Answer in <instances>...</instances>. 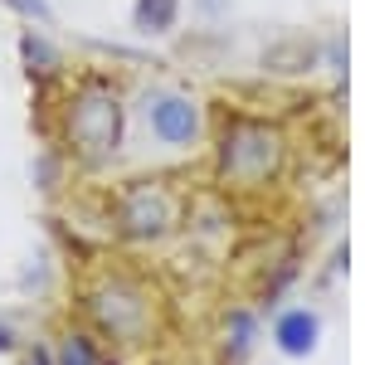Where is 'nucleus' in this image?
<instances>
[{
	"label": "nucleus",
	"instance_id": "1a4fd4ad",
	"mask_svg": "<svg viewBox=\"0 0 365 365\" xmlns=\"http://www.w3.org/2000/svg\"><path fill=\"white\" fill-rule=\"evenodd\" d=\"M10 10H20V15H29V20H49V10H44V0H5Z\"/></svg>",
	"mask_w": 365,
	"mask_h": 365
},
{
	"label": "nucleus",
	"instance_id": "20e7f679",
	"mask_svg": "<svg viewBox=\"0 0 365 365\" xmlns=\"http://www.w3.org/2000/svg\"><path fill=\"white\" fill-rule=\"evenodd\" d=\"M88 312H93V322H98L108 336L127 341V346L146 341V331H151V302H146V292H141L132 278L98 282V287L88 292Z\"/></svg>",
	"mask_w": 365,
	"mask_h": 365
},
{
	"label": "nucleus",
	"instance_id": "7ed1b4c3",
	"mask_svg": "<svg viewBox=\"0 0 365 365\" xmlns=\"http://www.w3.org/2000/svg\"><path fill=\"white\" fill-rule=\"evenodd\" d=\"M113 220L127 239H161L180 225V195L166 180H127L113 200Z\"/></svg>",
	"mask_w": 365,
	"mask_h": 365
},
{
	"label": "nucleus",
	"instance_id": "9b49d317",
	"mask_svg": "<svg viewBox=\"0 0 365 365\" xmlns=\"http://www.w3.org/2000/svg\"><path fill=\"white\" fill-rule=\"evenodd\" d=\"M29 365H44V356H34V361H29Z\"/></svg>",
	"mask_w": 365,
	"mask_h": 365
},
{
	"label": "nucleus",
	"instance_id": "423d86ee",
	"mask_svg": "<svg viewBox=\"0 0 365 365\" xmlns=\"http://www.w3.org/2000/svg\"><path fill=\"white\" fill-rule=\"evenodd\" d=\"M132 25L141 34H170L180 25V0H137L132 5Z\"/></svg>",
	"mask_w": 365,
	"mask_h": 365
},
{
	"label": "nucleus",
	"instance_id": "6e6552de",
	"mask_svg": "<svg viewBox=\"0 0 365 365\" xmlns=\"http://www.w3.org/2000/svg\"><path fill=\"white\" fill-rule=\"evenodd\" d=\"M58 365H98V351L88 336H68L63 351H58Z\"/></svg>",
	"mask_w": 365,
	"mask_h": 365
},
{
	"label": "nucleus",
	"instance_id": "f257e3e1",
	"mask_svg": "<svg viewBox=\"0 0 365 365\" xmlns=\"http://www.w3.org/2000/svg\"><path fill=\"white\" fill-rule=\"evenodd\" d=\"M58 122H63V146H68V156L83 161V166H103V161H113L117 146H122L127 108H122V93H117L103 73H83L78 83L63 93Z\"/></svg>",
	"mask_w": 365,
	"mask_h": 365
},
{
	"label": "nucleus",
	"instance_id": "39448f33",
	"mask_svg": "<svg viewBox=\"0 0 365 365\" xmlns=\"http://www.w3.org/2000/svg\"><path fill=\"white\" fill-rule=\"evenodd\" d=\"M146 122L166 146H190L200 137V108L185 93H156L146 103Z\"/></svg>",
	"mask_w": 365,
	"mask_h": 365
},
{
	"label": "nucleus",
	"instance_id": "9d476101",
	"mask_svg": "<svg viewBox=\"0 0 365 365\" xmlns=\"http://www.w3.org/2000/svg\"><path fill=\"white\" fill-rule=\"evenodd\" d=\"M0 351H10V327H0Z\"/></svg>",
	"mask_w": 365,
	"mask_h": 365
},
{
	"label": "nucleus",
	"instance_id": "0eeeda50",
	"mask_svg": "<svg viewBox=\"0 0 365 365\" xmlns=\"http://www.w3.org/2000/svg\"><path fill=\"white\" fill-rule=\"evenodd\" d=\"M278 341H282V351L307 356L312 346H317V317H312V312H287L278 322Z\"/></svg>",
	"mask_w": 365,
	"mask_h": 365
},
{
	"label": "nucleus",
	"instance_id": "f03ea898",
	"mask_svg": "<svg viewBox=\"0 0 365 365\" xmlns=\"http://www.w3.org/2000/svg\"><path fill=\"white\" fill-rule=\"evenodd\" d=\"M282 166V137L258 117H234L220 137V175L234 185H263Z\"/></svg>",
	"mask_w": 365,
	"mask_h": 365
}]
</instances>
